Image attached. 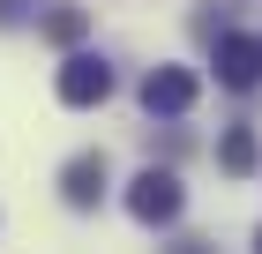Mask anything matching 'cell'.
<instances>
[{
	"instance_id": "obj_2",
	"label": "cell",
	"mask_w": 262,
	"mask_h": 254,
	"mask_svg": "<svg viewBox=\"0 0 262 254\" xmlns=\"http://www.w3.org/2000/svg\"><path fill=\"white\" fill-rule=\"evenodd\" d=\"M127 210H135L142 224H172V217H180V179H172V172H158V165H150V172H135V187H127Z\"/></svg>"
},
{
	"instance_id": "obj_7",
	"label": "cell",
	"mask_w": 262,
	"mask_h": 254,
	"mask_svg": "<svg viewBox=\"0 0 262 254\" xmlns=\"http://www.w3.org/2000/svg\"><path fill=\"white\" fill-rule=\"evenodd\" d=\"M82 30H90V15H82V8H53V15H45V38H53V45H75Z\"/></svg>"
},
{
	"instance_id": "obj_1",
	"label": "cell",
	"mask_w": 262,
	"mask_h": 254,
	"mask_svg": "<svg viewBox=\"0 0 262 254\" xmlns=\"http://www.w3.org/2000/svg\"><path fill=\"white\" fill-rule=\"evenodd\" d=\"M53 90H60V105H105L113 98V67H105L98 53H68Z\"/></svg>"
},
{
	"instance_id": "obj_6",
	"label": "cell",
	"mask_w": 262,
	"mask_h": 254,
	"mask_svg": "<svg viewBox=\"0 0 262 254\" xmlns=\"http://www.w3.org/2000/svg\"><path fill=\"white\" fill-rule=\"evenodd\" d=\"M217 165H225V172H255V165H262V142H255V127H225V142H217Z\"/></svg>"
},
{
	"instance_id": "obj_4",
	"label": "cell",
	"mask_w": 262,
	"mask_h": 254,
	"mask_svg": "<svg viewBox=\"0 0 262 254\" xmlns=\"http://www.w3.org/2000/svg\"><path fill=\"white\" fill-rule=\"evenodd\" d=\"M142 105H150V112H187V105H195V75H187V67H150V75H142Z\"/></svg>"
},
{
	"instance_id": "obj_8",
	"label": "cell",
	"mask_w": 262,
	"mask_h": 254,
	"mask_svg": "<svg viewBox=\"0 0 262 254\" xmlns=\"http://www.w3.org/2000/svg\"><path fill=\"white\" fill-rule=\"evenodd\" d=\"M255 247H262V232H255Z\"/></svg>"
},
{
	"instance_id": "obj_3",
	"label": "cell",
	"mask_w": 262,
	"mask_h": 254,
	"mask_svg": "<svg viewBox=\"0 0 262 254\" xmlns=\"http://www.w3.org/2000/svg\"><path fill=\"white\" fill-rule=\"evenodd\" d=\"M217 82L225 90H255L262 82V38H217Z\"/></svg>"
},
{
	"instance_id": "obj_5",
	"label": "cell",
	"mask_w": 262,
	"mask_h": 254,
	"mask_svg": "<svg viewBox=\"0 0 262 254\" xmlns=\"http://www.w3.org/2000/svg\"><path fill=\"white\" fill-rule=\"evenodd\" d=\"M60 195H68V210H98V195H105V157H75L60 172Z\"/></svg>"
}]
</instances>
